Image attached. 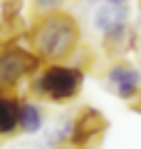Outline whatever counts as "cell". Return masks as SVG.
Masks as SVG:
<instances>
[{"instance_id": "6da1fadb", "label": "cell", "mask_w": 141, "mask_h": 149, "mask_svg": "<svg viewBox=\"0 0 141 149\" xmlns=\"http://www.w3.org/2000/svg\"><path fill=\"white\" fill-rule=\"evenodd\" d=\"M30 45L42 62H62L79 45V22L64 10L45 13L30 30Z\"/></svg>"}, {"instance_id": "7a4b0ae2", "label": "cell", "mask_w": 141, "mask_h": 149, "mask_svg": "<svg viewBox=\"0 0 141 149\" xmlns=\"http://www.w3.org/2000/svg\"><path fill=\"white\" fill-rule=\"evenodd\" d=\"M84 85V72L77 65H59V62H50L42 72L35 74L32 80V92L40 97L55 102H67L72 97L79 95Z\"/></svg>"}, {"instance_id": "3957f363", "label": "cell", "mask_w": 141, "mask_h": 149, "mask_svg": "<svg viewBox=\"0 0 141 149\" xmlns=\"http://www.w3.org/2000/svg\"><path fill=\"white\" fill-rule=\"evenodd\" d=\"M42 60L32 50L20 47V45H3L0 47V92L15 87L25 77H30Z\"/></svg>"}, {"instance_id": "277c9868", "label": "cell", "mask_w": 141, "mask_h": 149, "mask_svg": "<svg viewBox=\"0 0 141 149\" xmlns=\"http://www.w3.org/2000/svg\"><path fill=\"white\" fill-rule=\"evenodd\" d=\"M69 144H74L77 149H89L94 142H99L102 134L106 132V119L102 112L97 109H82L79 117L74 119L72 129H69Z\"/></svg>"}, {"instance_id": "5b68a950", "label": "cell", "mask_w": 141, "mask_h": 149, "mask_svg": "<svg viewBox=\"0 0 141 149\" xmlns=\"http://www.w3.org/2000/svg\"><path fill=\"white\" fill-rule=\"evenodd\" d=\"M106 80L116 90V95L124 97V100H131L141 90V72L136 67H131V65H126V62L111 65L109 72H106Z\"/></svg>"}, {"instance_id": "8992f818", "label": "cell", "mask_w": 141, "mask_h": 149, "mask_svg": "<svg viewBox=\"0 0 141 149\" xmlns=\"http://www.w3.org/2000/svg\"><path fill=\"white\" fill-rule=\"evenodd\" d=\"M129 22V8L126 3H102L94 10V27L99 32H106L109 27Z\"/></svg>"}, {"instance_id": "52a82bcc", "label": "cell", "mask_w": 141, "mask_h": 149, "mask_svg": "<svg viewBox=\"0 0 141 149\" xmlns=\"http://www.w3.org/2000/svg\"><path fill=\"white\" fill-rule=\"evenodd\" d=\"M20 104L15 97L0 92V134H10L20 122Z\"/></svg>"}, {"instance_id": "ba28073f", "label": "cell", "mask_w": 141, "mask_h": 149, "mask_svg": "<svg viewBox=\"0 0 141 149\" xmlns=\"http://www.w3.org/2000/svg\"><path fill=\"white\" fill-rule=\"evenodd\" d=\"M22 32H25V22H22L20 13H15V15L3 13V17H0V45H12Z\"/></svg>"}, {"instance_id": "9c48e42d", "label": "cell", "mask_w": 141, "mask_h": 149, "mask_svg": "<svg viewBox=\"0 0 141 149\" xmlns=\"http://www.w3.org/2000/svg\"><path fill=\"white\" fill-rule=\"evenodd\" d=\"M17 127L22 132H40L42 129V109L35 102L20 104V122H17Z\"/></svg>"}, {"instance_id": "30bf717a", "label": "cell", "mask_w": 141, "mask_h": 149, "mask_svg": "<svg viewBox=\"0 0 141 149\" xmlns=\"http://www.w3.org/2000/svg\"><path fill=\"white\" fill-rule=\"evenodd\" d=\"M30 3H32V8L37 10V15L62 10V5H64V0H30Z\"/></svg>"}, {"instance_id": "8fae6325", "label": "cell", "mask_w": 141, "mask_h": 149, "mask_svg": "<svg viewBox=\"0 0 141 149\" xmlns=\"http://www.w3.org/2000/svg\"><path fill=\"white\" fill-rule=\"evenodd\" d=\"M0 8H3V13H8V15H15V13L22 10V0H0Z\"/></svg>"}, {"instance_id": "7c38bea8", "label": "cell", "mask_w": 141, "mask_h": 149, "mask_svg": "<svg viewBox=\"0 0 141 149\" xmlns=\"http://www.w3.org/2000/svg\"><path fill=\"white\" fill-rule=\"evenodd\" d=\"M131 109H134V112H139V114H141V90L136 92L134 97H131Z\"/></svg>"}, {"instance_id": "4fadbf2b", "label": "cell", "mask_w": 141, "mask_h": 149, "mask_svg": "<svg viewBox=\"0 0 141 149\" xmlns=\"http://www.w3.org/2000/svg\"><path fill=\"white\" fill-rule=\"evenodd\" d=\"M89 3H126V0H89Z\"/></svg>"}, {"instance_id": "5bb4252c", "label": "cell", "mask_w": 141, "mask_h": 149, "mask_svg": "<svg viewBox=\"0 0 141 149\" xmlns=\"http://www.w3.org/2000/svg\"><path fill=\"white\" fill-rule=\"evenodd\" d=\"M139 8H141V0H139Z\"/></svg>"}]
</instances>
